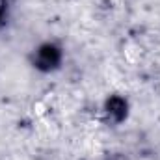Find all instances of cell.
Segmentation results:
<instances>
[{
	"instance_id": "cell-1",
	"label": "cell",
	"mask_w": 160,
	"mask_h": 160,
	"mask_svg": "<svg viewBox=\"0 0 160 160\" xmlns=\"http://www.w3.org/2000/svg\"><path fill=\"white\" fill-rule=\"evenodd\" d=\"M0 8H2V0H0Z\"/></svg>"
}]
</instances>
